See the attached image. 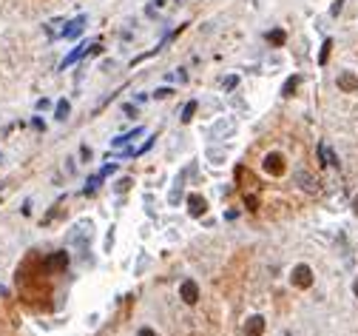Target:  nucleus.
<instances>
[{
    "label": "nucleus",
    "mask_w": 358,
    "mask_h": 336,
    "mask_svg": "<svg viewBox=\"0 0 358 336\" xmlns=\"http://www.w3.org/2000/svg\"><path fill=\"white\" fill-rule=\"evenodd\" d=\"M265 171L273 174V177H281V174H284V157H281V154H267L265 157Z\"/></svg>",
    "instance_id": "20e7f679"
},
{
    "label": "nucleus",
    "mask_w": 358,
    "mask_h": 336,
    "mask_svg": "<svg viewBox=\"0 0 358 336\" xmlns=\"http://www.w3.org/2000/svg\"><path fill=\"white\" fill-rule=\"evenodd\" d=\"M188 205H191V208H188L191 217H202V214H205V208H208V202L202 200L199 194H194V197H188Z\"/></svg>",
    "instance_id": "9d476101"
},
{
    "label": "nucleus",
    "mask_w": 358,
    "mask_h": 336,
    "mask_svg": "<svg viewBox=\"0 0 358 336\" xmlns=\"http://www.w3.org/2000/svg\"><path fill=\"white\" fill-rule=\"evenodd\" d=\"M293 285L296 288H310L313 285V271H310V265H296L293 268Z\"/></svg>",
    "instance_id": "f03ea898"
},
{
    "label": "nucleus",
    "mask_w": 358,
    "mask_h": 336,
    "mask_svg": "<svg viewBox=\"0 0 358 336\" xmlns=\"http://www.w3.org/2000/svg\"><path fill=\"white\" fill-rule=\"evenodd\" d=\"M299 83H301V77H299V74H293V77H290V80H287V83H284V88H281V94H284V97H293V91H296V88H299Z\"/></svg>",
    "instance_id": "4468645a"
},
{
    "label": "nucleus",
    "mask_w": 358,
    "mask_h": 336,
    "mask_svg": "<svg viewBox=\"0 0 358 336\" xmlns=\"http://www.w3.org/2000/svg\"><path fill=\"white\" fill-rule=\"evenodd\" d=\"M111 245H114V228L105 234V251H111Z\"/></svg>",
    "instance_id": "393cba45"
},
{
    "label": "nucleus",
    "mask_w": 358,
    "mask_h": 336,
    "mask_svg": "<svg viewBox=\"0 0 358 336\" xmlns=\"http://www.w3.org/2000/svg\"><path fill=\"white\" fill-rule=\"evenodd\" d=\"M284 40H287V35H284L281 29L267 32V43H273V46H284Z\"/></svg>",
    "instance_id": "ddd939ff"
},
{
    "label": "nucleus",
    "mask_w": 358,
    "mask_h": 336,
    "mask_svg": "<svg viewBox=\"0 0 358 336\" xmlns=\"http://www.w3.org/2000/svg\"><path fill=\"white\" fill-rule=\"evenodd\" d=\"M0 296H6V288H3V285H0Z\"/></svg>",
    "instance_id": "7c9ffc66"
},
{
    "label": "nucleus",
    "mask_w": 358,
    "mask_h": 336,
    "mask_svg": "<svg viewBox=\"0 0 358 336\" xmlns=\"http://www.w3.org/2000/svg\"><path fill=\"white\" fill-rule=\"evenodd\" d=\"M236 83H239V77H228L225 80V88H236Z\"/></svg>",
    "instance_id": "bb28decb"
},
{
    "label": "nucleus",
    "mask_w": 358,
    "mask_h": 336,
    "mask_svg": "<svg viewBox=\"0 0 358 336\" xmlns=\"http://www.w3.org/2000/svg\"><path fill=\"white\" fill-rule=\"evenodd\" d=\"M68 111H71V106H68V100H60V103H57V111H54V117H57V120L63 123L65 117H68Z\"/></svg>",
    "instance_id": "dca6fc26"
},
{
    "label": "nucleus",
    "mask_w": 358,
    "mask_h": 336,
    "mask_svg": "<svg viewBox=\"0 0 358 336\" xmlns=\"http://www.w3.org/2000/svg\"><path fill=\"white\" fill-rule=\"evenodd\" d=\"M65 265H68V254L65 251H57V254H51L40 262V273H60L65 271Z\"/></svg>",
    "instance_id": "f257e3e1"
},
{
    "label": "nucleus",
    "mask_w": 358,
    "mask_h": 336,
    "mask_svg": "<svg viewBox=\"0 0 358 336\" xmlns=\"http://www.w3.org/2000/svg\"><path fill=\"white\" fill-rule=\"evenodd\" d=\"M80 157L88 163V160H91V148H88V145H80Z\"/></svg>",
    "instance_id": "b1692460"
},
{
    "label": "nucleus",
    "mask_w": 358,
    "mask_h": 336,
    "mask_svg": "<svg viewBox=\"0 0 358 336\" xmlns=\"http://www.w3.org/2000/svg\"><path fill=\"white\" fill-rule=\"evenodd\" d=\"M171 88H168V86H165V88H157V91H154V97H159V100H162V97H171Z\"/></svg>",
    "instance_id": "4be33fe9"
},
{
    "label": "nucleus",
    "mask_w": 358,
    "mask_h": 336,
    "mask_svg": "<svg viewBox=\"0 0 358 336\" xmlns=\"http://www.w3.org/2000/svg\"><path fill=\"white\" fill-rule=\"evenodd\" d=\"M83 29H86V15H80L77 20H71V26H65V29L60 32V37H65V40H71V37H77Z\"/></svg>",
    "instance_id": "0eeeda50"
},
{
    "label": "nucleus",
    "mask_w": 358,
    "mask_h": 336,
    "mask_svg": "<svg viewBox=\"0 0 358 336\" xmlns=\"http://www.w3.org/2000/svg\"><path fill=\"white\" fill-rule=\"evenodd\" d=\"M179 296H182L188 305H196V302H199V285H196L194 279H185V282L179 285Z\"/></svg>",
    "instance_id": "7ed1b4c3"
},
{
    "label": "nucleus",
    "mask_w": 358,
    "mask_h": 336,
    "mask_svg": "<svg viewBox=\"0 0 358 336\" xmlns=\"http://www.w3.org/2000/svg\"><path fill=\"white\" fill-rule=\"evenodd\" d=\"M86 46H88V43H80V46H74V51H71V54H68V57L63 60V63H60V69H68L71 63H77V60L83 57V51H86Z\"/></svg>",
    "instance_id": "9b49d317"
},
{
    "label": "nucleus",
    "mask_w": 358,
    "mask_h": 336,
    "mask_svg": "<svg viewBox=\"0 0 358 336\" xmlns=\"http://www.w3.org/2000/svg\"><path fill=\"white\" fill-rule=\"evenodd\" d=\"M31 126H34L37 131H43V129H46V126H43V120H40V117H34V120H31Z\"/></svg>",
    "instance_id": "cd10ccee"
},
{
    "label": "nucleus",
    "mask_w": 358,
    "mask_h": 336,
    "mask_svg": "<svg viewBox=\"0 0 358 336\" xmlns=\"http://www.w3.org/2000/svg\"><path fill=\"white\" fill-rule=\"evenodd\" d=\"M330 49H333V40H324V46H321V54H318V66H324V63H327V57H330Z\"/></svg>",
    "instance_id": "aec40b11"
},
{
    "label": "nucleus",
    "mask_w": 358,
    "mask_h": 336,
    "mask_svg": "<svg viewBox=\"0 0 358 336\" xmlns=\"http://www.w3.org/2000/svg\"><path fill=\"white\" fill-rule=\"evenodd\" d=\"M244 333L247 336H262L265 333V319H262V316H250L247 325H244Z\"/></svg>",
    "instance_id": "1a4fd4ad"
},
{
    "label": "nucleus",
    "mask_w": 358,
    "mask_h": 336,
    "mask_svg": "<svg viewBox=\"0 0 358 336\" xmlns=\"http://www.w3.org/2000/svg\"><path fill=\"white\" fill-rule=\"evenodd\" d=\"M122 111H125L128 117H136V106H134V103H125V106H122Z\"/></svg>",
    "instance_id": "5701e85b"
},
{
    "label": "nucleus",
    "mask_w": 358,
    "mask_h": 336,
    "mask_svg": "<svg viewBox=\"0 0 358 336\" xmlns=\"http://www.w3.org/2000/svg\"><path fill=\"white\" fill-rule=\"evenodd\" d=\"M131 182H134V179H131V177H122V179H117L114 191H117V194H125V191H128V188H131Z\"/></svg>",
    "instance_id": "a211bd4d"
},
{
    "label": "nucleus",
    "mask_w": 358,
    "mask_h": 336,
    "mask_svg": "<svg viewBox=\"0 0 358 336\" xmlns=\"http://www.w3.org/2000/svg\"><path fill=\"white\" fill-rule=\"evenodd\" d=\"M318 157H321V163H324V165H327V163H330V165H338L336 154H333V151H330V148H327V145H324V143L318 145Z\"/></svg>",
    "instance_id": "f8f14e48"
},
{
    "label": "nucleus",
    "mask_w": 358,
    "mask_h": 336,
    "mask_svg": "<svg viewBox=\"0 0 358 336\" xmlns=\"http://www.w3.org/2000/svg\"><path fill=\"white\" fill-rule=\"evenodd\" d=\"M100 182H102V177H100V174H97V177H91V179H88V186L83 188V194H94L97 188H100Z\"/></svg>",
    "instance_id": "6ab92c4d"
},
{
    "label": "nucleus",
    "mask_w": 358,
    "mask_h": 336,
    "mask_svg": "<svg viewBox=\"0 0 358 336\" xmlns=\"http://www.w3.org/2000/svg\"><path fill=\"white\" fill-rule=\"evenodd\" d=\"M71 242H77V245H86V242H91V222H80L77 225V231H74L71 236H68Z\"/></svg>",
    "instance_id": "39448f33"
},
{
    "label": "nucleus",
    "mask_w": 358,
    "mask_h": 336,
    "mask_svg": "<svg viewBox=\"0 0 358 336\" xmlns=\"http://www.w3.org/2000/svg\"><path fill=\"white\" fill-rule=\"evenodd\" d=\"M139 336H157V333H154L151 328H142V330H139Z\"/></svg>",
    "instance_id": "c85d7f7f"
},
{
    "label": "nucleus",
    "mask_w": 358,
    "mask_h": 336,
    "mask_svg": "<svg viewBox=\"0 0 358 336\" xmlns=\"http://www.w3.org/2000/svg\"><path fill=\"white\" fill-rule=\"evenodd\" d=\"M139 134H145V129H142V126H136V129H134V131H128V134H120V137H114V140H111V145H114V148H122V145L134 143V140H136Z\"/></svg>",
    "instance_id": "6e6552de"
},
{
    "label": "nucleus",
    "mask_w": 358,
    "mask_h": 336,
    "mask_svg": "<svg viewBox=\"0 0 358 336\" xmlns=\"http://www.w3.org/2000/svg\"><path fill=\"white\" fill-rule=\"evenodd\" d=\"M114 171H117V165L111 163V165H105V168H102V171H100V177H108V174H114Z\"/></svg>",
    "instance_id": "a878e982"
},
{
    "label": "nucleus",
    "mask_w": 358,
    "mask_h": 336,
    "mask_svg": "<svg viewBox=\"0 0 358 336\" xmlns=\"http://www.w3.org/2000/svg\"><path fill=\"white\" fill-rule=\"evenodd\" d=\"M336 83H338V88H341V91H358V77L352 72H341Z\"/></svg>",
    "instance_id": "423d86ee"
},
{
    "label": "nucleus",
    "mask_w": 358,
    "mask_h": 336,
    "mask_svg": "<svg viewBox=\"0 0 358 336\" xmlns=\"http://www.w3.org/2000/svg\"><path fill=\"white\" fill-rule=\"evenodd\" d=\"M352 208H355V214H358V197H355V202H352Z\"/></svg>",
    "instance_id": "c756f323"
},
{
    "label": "nucleus",
    "mask_w": 358,
    "mask_h": 336,
    "mask_svg": "<svg viewBox=\"0 0 358 336\" xmlns=\"http://www.w3.org/2000/svg\"><path fill=\"white\" fill-rule=\"evenodd\" d=\"M299 179H301V188H307V191H318V186H313L315 179L310 177L307 171H299Z\"/></svg>",
    "instance_id": "2eb2a0df"
},
{
    "label": "nucleus",
    "mask_w": 358,
    "mask_h": 336,
    "mask_svg": "<svg viewBox=\"0 0 358 336\" xmlns=\"http://www.w3.org/2000/svg\"><path fill=\"white\" fill-rule=\"evenodd\" d=\"M194 111H196V103L191 100L185 108H182V123H191V120H194Z\"/></svg>",
    "instance_id": "f3484780"
},
{
    "label": "nucleus",
    "mask_w": 358,
    "mask_h": 336,
    "mask_svg": "<svg viewBox=\"0 0 358 336\" xmlns=\"http://www.w3.org/2000/svg\"><path fill=\"white\" fill-rule=\"evenodd\" d=\"M341 9H344V0H336V3L330 6V15H333V17H338V15H341Z\"/></svg>",
    "instance_id": "412c9836"
}]
</instances>
